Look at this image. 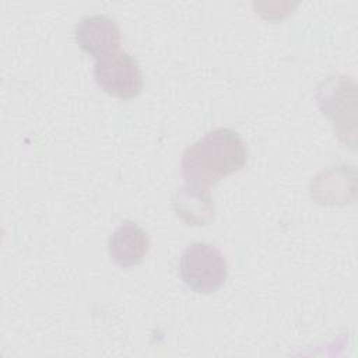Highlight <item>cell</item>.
<instances>
[{"label": "cell", "instance_id": "6da1fadb", "mask_svg": "<svg viewBox=\"0 0 358 358\" xmlns=\"http://www.w3.org/2000/svg\"><path fill=\"white\" fill-rule=\"evenodd\" d=\"M248 161L242 137L229 127H217L189 145L180 159L185 185L210 189L221 178L241 171Z\"/></svg>", "mask_w": 358, "mask_h": 358}, {"label": "cell", "instance_id": "52a82bcc", "mask_svg": "<svg viewBox=\"0 0 358 358\" xmlns=\"http://www.w3.org/2000/svg\"><path fill=\"white\" fill-rule=\"evenodd\" d=\"M173 208L186 225H207L214 218V203L208 189L182 186L173 196Z\"/></svg>", "mask_w": 358, "mask_h": 358}, {"label": "cell", "instance_id": "277c9868", "mask_svg": "<svg viewBox=\"0 0 358 358\" xmlns=\"http://www.w3.org/2000/svg\"><path fill=\"white\" fill-rule=\"evenodd\" d=\"M355 83L344 76L327 77L316 90L319 109L331 120L336 134L344 143H348L350 134L347 124L355 130Z\"/></svg>", "mask_w": 358, "mask_h": 358}, {"label": "cell", "instance_id": "3957f363", "mask_svg": "<svg viewBox=\"0 0 358 358\" xmlns=\"http://www.w3.org/2000/svg\"><path fill=\"white\" fill-rule=\"evenodd\" d=\"M96 84L109 95L131 99L143 90V76L136 59L124 50H115L96 59L94 66Z\"/></svg>", "mask_w": 358, "mask_h": 358}, {"label": "cell", "instance_id": "5b68a950", "mask_svg": "<svg viewBox=\"0 0 358 358\" xmlns=\"http://www.w3.org/2000/svg\"><path fill=\"white\" fill-rule=\"evenodd\" d=\"M74 38L80 49L95 59L115 52L120 46V29L116 21L103 14L81 18L74 28Z\"/></svg>", "mask_w": 358, "mask_h": 358}, {"label": "cell", "instance_id": "7a4b0ae2", "mask_svg": "<svg viewBox=\"0 0 358 358\" xmlns=\"http://www.w3.org/2000/svg\"><path fill=\"white\" fill-rule=\"evenodd\" d=\"M179 274L187 288L199 294H211L221 288L228 275L224 255L206 242L192 243L179 262Z\"/></svg>", "mask_w": 358, "mask_h": 358}, {"label": "cell", "instance_id": "8992f818", "mask_svg": "<svg viewBox=\"0 0 358 358\" xmlns=\"http://www.w3.org/2000/svg\"><path fill=\"white\" fill-rule=\"evenodd\" d=\"M148 249V235L134 221H123L108 241L109 256L120 267H131L141 263Z\"/></svg>", "mask_w": 358, "mask_h": 358}]
</instances>
